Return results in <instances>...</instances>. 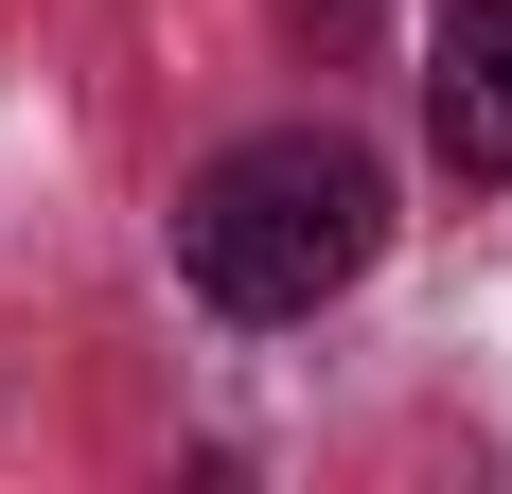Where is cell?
<instances>
[{
  "label": "cell",
  "instance_id": "cell-2",
  "mask_svg": "<svg viewBox=\"0 0 512 494\" xmlns=\"http://www.w3.org/2000/svg\"><path fill=\"white\" fill-rule=\"evenodd\" d=\"M424 142H442V177H512V0L424 18Z\"/></svg>",
  "mask_w": 512,
  "mask_h": 494
},
{
  "label": "cell",
  "instance_id": "cell-1",
  "mask_svg": "<svg viewBox=\"0 0 512 494\" xmlns=\"http://www.w3.org/2000/svg\"><path fill=\"white\" fill-rule=\"evenodd\" d=\"M371 247H389V159L354 142V124H265V142H230L177 195V283L212 300V318H318L336 283H371Z\"/></svg>",
  "mask_w": 512,
  "mask_h": 494
},
{
  "label": "cell",
  "instance_id": "cell-3",
  "mask_svg": "<svg viewBox=\"0 0 512 494\" xmlns=\"http://www.w3.org/2000/svg\"><path fill=\"white\" fill-rule=\"evenodd\" d=\"M318 18H354V0H318Z\"/></svg>",
  "mask_w": 512,
  "mask_h": 494
}]
</instances>
